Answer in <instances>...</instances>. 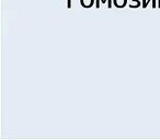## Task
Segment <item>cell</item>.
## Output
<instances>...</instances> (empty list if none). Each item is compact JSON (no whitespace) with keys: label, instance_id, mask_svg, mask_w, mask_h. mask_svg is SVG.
Wrapping results in <instances>:
<instances>
[{"label":"cell","instance_id":"cell-1","mask_svg":"<svg viewBox=\"0 0 160 140\" xmlns=\"http://www.w3.org/2000/svg\"><path fill=\"white\" fill-rule=\"evenodd\" d=\"M127 0H114V6H116L117 8H123L126 6Z\"/></svg>","mask_w":160,"mask_h":140},{"label":"cell","instance_id":"cell-2","mask_svg":"<svg viewBox=\"0 0 160 140\" xmlns=\"http://www.w3.org/2000/svg\"><path fill=\"white\" fill-rule=\"evenodd\" d=\"M93 1H94V0H80V3H81L84 8H90V7L93 4Z\"/></svg>","mask_w":160,"mask_h":140},{"label":"cell","instance_id":"cell-3","mask_svg":"<svg viewBox=\"0 0 160 140\" xmlns=\"http://www.w3.org/2000/svg\"><path fill=\"white\" fill-rule=\"evenodd\" d=\"M134 3H131L129 4V8H137V7H139V4H141V2H139V0H132Z\"/></svg>","mask_w":160,"mask_h":140},{"label":"cell","instance_id":"cell-4","mask_svg":"<svg viewBox=\"0 0 160 140\" xmlns=\"http://www.w3.org/2000/svg\"><path fill=\"white\" fill-rule=\"evenodd\" d=\"M149 1H151V2H153V7H154V8H156V7H157L156 0H146V7H147V4L149 3Z\"/></svg>","mask_w":160,"mask_h":140},{"label":"cell","instance_id":"cell-5","mask_svg":"<svg viewBox=\"0 0 160 140\" xmlns=\"http://www.w3.org/2000/svg\"><path fill=\"white\" fill-rule=\"evenodd\" d=\"M67 8H71V0H67Z\"/></svg>","mask_w":160,"mask_h":140},{"label":"cell","instance_id":"cell-6","mask_svg":"<svg viewBox=\"0 0 160 140\" xmlns=\"http://www.w3.org/2000/svg\"><path fill=\"white\" fill-rule=\"evenodd\" d=\"M143 8H146V0H143Z\"/></svg>","mask_w":160,"mask_h":140},{"label":"cell","instance_id":"cell-7","mask_svg":"<svg viewBox=\"0 0 160 140\" xmlns=\"http://www.w3.org/2000/svg\"><path fill=\"white\" fill-rule=\"evenodd\" d=\"M100 7V1L99 0H96V8H99Z\"/></svg>","mask_w":160,"mask_h":140},{"label":"cell","instance_id":"cell-8","mask_svg":"<svg viewBox=\"0 0 160 140\" xmlns=\"http://www.w3.org/2000/svg\"><path fill=\"white\" fill-rule=\"evenodd\" d=\"M158 8H160V0H158Z\"/></svg>","mask_w":160,"mask_h":140}]
</instances>
